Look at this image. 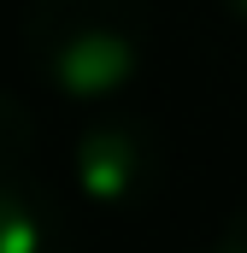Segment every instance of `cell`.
Segmentation results:
<instances>
[{"mask_svg": "<svg viewBox=\"0 0 247 253\" xmlns=\"http://www.w3.org/2000/svg\"><path fill=\"white\" fill-rule=\"evenodd\" d=\"M147 47L153 30L141 0H30L24 12L30 71L77 106H94L135 83Z\"/></svg>", "mask_w": 247, "mask_h": 253, "instance_id": "cell-1", "label": "cell"}, {"mask_svg": "<svg viewBox=\"0 0 247 253\" xmlns=\"http://www.w3.org/2000/svg\"><path fill=\"white\" fill-rule=\"evenodd\" d=\"M71 183L94 212H135L159 189V135L129 112H100L71 141Z\"/></svg>", "mask_w": 247, "mask_h": 253, "instance_id": "cell-2", "label": "cell"}, {"mask_svg": "<svg viewBox=\"0 0 247 253\" xmlns=\"http://www.w3.org/2000/svg\"><path fill=\"white\" fill-rule=\"evenodd\" d=\"M0 253H65L59 218L24 171H0Z\"/></svg>", "mask_w": 247, "mask_h": 253, "instance_id": "cell-3", "label": "cell"}, {"mask_svg": "<svg viewBox=\"0 0 247 253\" xmlns=\"http://www.w3.org/2000/svg\"><path fill=\"white\" fill-rule=\"evenodd\" d=\"M36 153V118L24 100L0 94V171H24Z\"/></svg>", "mask_w": 247, "mask_h": 253, "instance_id": "cell-4", "label": "cell"}, {"mask_svg": "<svg viewBox=\"0 0 247 253\" xmlns=\"http://www.w3.org/2000/svg\"><path fill=\"white\" fill-rule=\"evenodd\" d=\"M212 253H247V206H236V212H230V224L218 230Z\"/></svg>", "mask_w": 247, "mask_h": 253, "instance_id": "cell-5", "label": "cell"}, {"mask_svg": "<svg viewBox=\"0 0 247 253\" xmlns=\"http://www.w3.org/2000/svg\"><path fill=\"white\" fill-rule=\"evenodd\" d=\"M218 6H224V12H230V18H236V24L247 30V0H218Z\"/></svg>", "mask_w": 247, "mask_h": 253, "instance_id": "cell-6", "label": "cell"}]
</instances>
